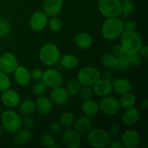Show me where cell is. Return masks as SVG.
<instances>
[{
  "label": "cell",
  "mask_w": 148,
  "mask_h": 148,
  "mask_svg": "<svg viewBox=\"0 0 148 148\" xmlns=\"http://www.w3.org/2000/svg\"><path fill=\"white\" fill-rule=\"evenodd\" d=\"M124 31V22L119 17L106 18L101 27V35L107 40H114Z\"/></svg>",
  "instance_id": "1"
},
{
  "label": "cell",
  "mask_w": 148,
  "mask_h": 148,
  "mask_svg": "<svg viewBox=\"0 0 148 148\" xmlns=\"http://www.w3.org/2000/svg\"><path fill=\"white\" fill-rule=\"evenodd\" d=\"M121 45L122 46L125 54L137 53L143 46L141 37L136 31L124 30L120 36Z\"/></svg>",
  "instance_id": "2"
},
{
  "label": "cell",
  "mask_w": 148,
  "mask_h": 148,
  "mask_svg": "<svg viewBox=\"0 0 148 148\" xmlns=\"http://www.w3.org/2000/svg\"><path fill=\"white\" fill-rule=\"evenodd\" d=\"M61 52L58 46L53 43L43 45L39 52V58L42 63L46 66H51L59 62Z\"/></svg>",
  "instance_id": "3"
},
{
  "label": "cell",
  "mask_w": 148,
  "mask_h": 148,
  "mask_svg": "<svg viewBox=\"0 0 148 148\" xmlns=\"http://www.w3.org/2000/svg\"><path fill=\"white\" fill-rule=\"evenodd\" d=\"M88 140L91 146L95 148H105L108 147L111 137L108 132L103 129L91 128L87 133Z\"/></svg>",
  "instance_id": "4"
},
{
  "label": "cell",
  "mask_w": 148,
  "mask_h": 148,
  "mask_svg": "<svg viewBox=\"0 0 148 148\" xmlns=\"http://www.w3.org/2000/svg\"><path fill=\"white\" fill-rule=\"evenodd\" d=\"M1 121L4 130L10 133H15L21 128V117L13 110L4 111L1 115Z\"/></svg>",
  "instance_id": "5"
},
{
  "label": "cell",
  "mask_w": 148,
  "mask_h": 148,
  "mask_svg": "<svg viewBox=\"0 0 148 148\" xmlns=\"http://www.w3.org/2000/svg\"><path fill=\"white\" fill-rule=\"evenodd\" d=\"M98 6L100 12L106 18L121 15V2L120 0H99Z\"/></svg>",
  "instance_id": "6"
},
{
  "label": "cell",
  "mask_w": 148,
  "mask_h": 148,
  "mask_svg": "<svg viewBox=\"0 0 148 148\" xmlns=\"http://www.w3.org/2000/svg\"><path fill=\"white\" fill-rule=\"evenodd\" d=\"M101 78V72L93 66H85L79 71L77 79L82 86L92 87L97 80Z\"/></svg>",
  "instance_id": "7"
},
{
  "label": "cell",
  "mask_w": 148,
  "mask_h": 148,
  "mask_svg": "<svg viewBox=\"0 0 148 148\" xmlns=\"http://www.w3.org/2000/svg\"><path fill=\"white\" fill-rule=\"evenodd\" d=\"M99 110L107 116H114L119 111L121 106L119 100L113 96L102 97L98 103Z\"/></svg>",
  "instance_id": "8"
},
{
  "label": "cell",
  "mask_w": 148,
  "mask_h": 148,
  "mask_svg": "<svg viewBox=\"0 0 148 148\" xmlns=\"http://www.w3.org/2000/svg\"><path fill=\"white\" fill-rule=\"evenodd\" d=\"M40 81L43 82L46 87L52 89L56 87L62 86L64 82V79L62 74L59 71L56 69L50 68L43 72Z\"/></svg>",
  "instance_id": "9"
},
{
  "label": "cell",
  "mask_w": 148,
  "mask_h": 148,
  "mask_svg": "<svg viewBox=\"0 0 148 148\" xmlns=\"http://www.w3.org/2000/svg\"><path fill=\"white\" fill-rule=\"evenodd\" d=\"M62 143L67 148H77L80 147L82 137L75 130L66 129L62 133Z\"/></svg>",
  "instance_id": "10"
},
{
  "label": "cell",
  "mask_w": 148,
  "mask_h": 148,
  "mask_svg": "<svg viewBox=\"0 0 148 148\" xmlns=\"http://www.w3.org/2000/svg\"><path fill=\"white\" fill-rule=\"evenodd\" d=\"M18 66V62L13 53H4L0 56V71L10 75L13 74Z\"/></svg>",
  "instance_id": "11"
},
{
  "label": "cell",
  "mask_w": 148,
  "mask_h": 148,
  "mask_svg": "<svg viewBox=\"0 0 148 148\" xmlns=\"http://www.w3.org/2000/svg\"><path fill=\"white\" fill-rule=\"evenodd\" d=\"M48 16L43 11H36L30 15L29 25L30 28L36 32L42 31L48 24Z\"/></svg>",
  "instance_id": "12"
},
{
  "label": "cell",
  "mask_w": 148,
  "mask_h": 148,
  "mask_svg": "<svg viewBox=\"0 0 148 148\" xmlns=\"http://www.w3.org/2000/svg\"><path fill=\"white\" fill-rule=\"evenodd\" d=\"M92 92L100 97L109 95L113 92L112 81L107 78H100L92 85Z\"/></svg>",
  "instance_id": "13"
},
{
  "label": "cell",
  "mask_w": 148,
  "mask_h": 148,
  "mask_svg": "<svg viewBox=\"0 0 148 148\" xmlns=\"http://www.w3.org/2000/svg\"><path fill=\"white\" fill-rule=\"evenodd\" d=\"M140 116H141V113L138 108L133 106L131 108L124 109L123 112L122 120L123 124L127 127H132L137 124L138 121H140Z\"/></svg>",
  "instance_id": "14"
},
{
  "label": "cell",
  "mask_w": 148,
  "mask_h": 148,
  "mask_svg": "<svg viewBox=\"0 0 148 148\" xmlns=\"http://www.w3.org/2000/svg\"><path fill=\"white\" fill-rule=\"evenodd\" d=\"M1 101L4 106L8 108H15L21 101V98L18 92L14 90L9 88L2 92L1 95Z\"/></svg>",
  "instance_id": "15"
},
{
  "label": "cell",
  "mask_w": 148,
  "mask_h": 148,
  "mask_svg": "<svg viewBox=\"0 0 148 148\" xmlns=\"http://www.w3.org/2000/svg\"><path fill=\"white\" fill-rule=\"evenodd\" d=\"M121 142L124 147L137 148L140 144V136L134 130H128L123 134Z\"/></svg>",
  "instance_id": "16"
},
{
  "label": "cell",
  "mask_w": 148,
  "mask_h": 148,
  "mask_svg": "<svg viewBox=\"0 0 148 148\" xmlns=\"http://www.w3.org/2000/svg\"><path fill=\"white\" fill-rule=\"evenodd\" d=\"M50 99L58 106H63L67 103L69 99V95L65 88L62 86L52 88L50 92Z\"/></svg>",
  "instance_id": "17"
},
{
  "label": "cell",
  "mask_w": 148,
  "mask_h": 148,
  "mask_svg": "<svg viewBox=\"0 0 148 148\" xmlns=\"http://www.w3.org/2000/svg\"><path fill=\"white\" fill-rule=\"evenodd\" d=\"M35 103L36 110H37L38 113L40 116L47 115L53 109V102L50 98L46 95H39Z\"/></svg>",
  "instance_id": "18"
},
{
  "label": "cell",
  "mask_w": 148,
  "mask_h": 148,
  "mask_svg": "<svg viewBox=\"0 0 148 148\" xmlns=\"http://www.w3.org/2000/svg\"><path fill=\"white\" fill-rule=\"evenodd\" d=\"M63 0H46L43 3V11L48 17L57 16L63 7Z\"/></svg>",
  "instance_id": "19"
},
{
  "label": "cell",
  "mask_w": 148,
  "mask_h": 148,
  "mask_svg": "<svg viewBox=\"0 0 148 148\" xmlns=\"http://www.w3.org/2000/svg\"><path fill=\"white\" fill-rule=\"evenodd\" d=\"M113 91L117 95H123L130 92L132 89L131 82L125 78H116L112 81Z\"/></svg>",
  "instance_id": "20"
},
{
  "label": "cell",
  "mask_w": 148,
  "mask_h": 148,
  "mask_svg": "<svg viewBox=\"0 0 148 148\" xmlns=\"http://www.w3.org/2000/svg\"><path fill=\"white\" fill-rule=\"evenodd\" d=\"M14 78L17 83L21 86H26L30 82V72L27 68L23 66H18L13 72Z\"/></svg>",
  "instance_id": "21"
},
{
  "label": "cell",
  "mask_w": 148,
  "mask_h": 148,
  "mask_svg": "<svg viewBox=\"0 0 148 148\" xmlns=\"http://www.w3.org/2000/svg\"><path fill=\"white\" fill-rule=\"evenodd\" d=\"M14 134H15L12 138V144L15 147L24 145L25 144L28 143L33 137L32 132L29 129H24V130L20 129Z\"/></svg>",
  "instance_id": "22"
},
{
  "label": "cell",
  "mask_w": 148,
  "mask_h": 148,
  "mask_svg": "<svg viewBox=\"0 0 148 148\" xmlns=\"http://www.w3.org/2000/svg\"><path fill=\"white\" fill-rule=\"evenodd\" d=\"M81 108L85 116L89 118L96 116L100 111L98 103L92 98L85 100L82 103Z\"/></svg>",
  "instance_id": "23"
},
{
  "label": "cell",
  "mask_w": 148,
  "mask_h": 148,
  "mask_svg": "<svg viewBox=\"0 0 148 148\" xmlns=\"http://www.w3.org/2000/svg\"><path fill=\"white\" fill-rule=\"evenodd\" d=\"M75 130L80 134H85L90 131L92 127L90 118L86 116H82L75 120Z\"/></svg>",
  "instance_id": "24"
},
{
  "label": "cell",
  "mask_w": 148,
  "mask_h": 148,
  "mask_svg": "<svg viewBox=\"0 0 148 148\" xmlns=\"http://www.w3.org/2000/svg\"><path fill=\"white\" fill-rule=\"evenodd\" d=\"M75 43L77 48L80 49H88L92 46L93 40L89 33L81 32L77 34L75 37Z\"/></svg>",
  "instance_id": "25"
},
{
  "label": "cell",
  "mask_w": 148,
  "mask_h": 148,
  "mask_svg": "<svg viewBox=\"0 0 148 148\" xmlns=\"http://www.w3.org/2000/svg\"><path fill=\"white\" fill-rule=\"evenodd\" d=\"M17 107L19 114L23 116H30L36 111V103L31 99H25L20 101Z\"/></svg>",
  "instance_id": "26"
},
{
  "label": "cell",
  "mask_w": 148,
  "mask_h": 148,
  "mask_svg": "<svg viewBox=\"0 0 148 148\" xmlns=\"http://www.w3.org/2000/svg\"><path fill=\"white\" fill-rule=\"evenodd\" d=\"M59 62L63 67L67 69H75L79 65V59L73 54H65L61 56Z\"/></svg>",
  "instance_id": "27"
},
{
  "label": "cell",
  "mask_w": 148,
  "mask_h": 148,
  "mask_svg": "<svg viewBox=\"0 0 148 148\" xmlns=\"http://www.w3.org/2000/svg\"><path fill=\"white\" fill-rule=\"evenodd\" d=\"M59 119V122L63 128L69 129L74 124L75 118L73 113L69 111H65L60 114Z\"/></svg>",
  "instance_id": "28"
},
{
  "label": "cell",
  "mask_w": 148,
  "mask_h": 148,
  "mask_svg": "<svg viewBox=\"0 0 148 148\" xmlns=\"http://www.w3.org/2000/svg\"><path fill=\"white\" fill-rule=\"evenodd\" d=\"M101 63L107 69H116L118 65V57L112 53H105L101 58Z\"/></svg>",
  "instance_id": "29"
},
{
  "label": "cell",
  "mask_w": 148,
  "mask_h": 148,
  "mask_svg": "<svg viewBox=\"0 0 148 148\" xmlns=\"http://www.w3.org/2000/svg\"><path fill=\"white\" fill-rule=\"evenodd\" d=\"M136 101H137V98L135 95L130 92L121 95V98L119 100V104L121 108L127 109V108L134 106Z\"/></svg>",
  "instance_id": "30"
},
{
  "label": "cell",
  "mask_w": 148,
  "mask_h": 148,
  "mask_svg": "<svg viewBox=\"0 0 148 148\" xmlns=\"http://www.w3.org/2000/svg\"><path fill=\"white\" fill-rule=\"evenodd\" d=\"M82 88V85L77 79H72L68 82L65 89L67 91L68 94L71 96H75L79 94V90Z\"/></svg>",
  "instance_id": "31"
},
{
  "label": "cell",
  "mask_w": 148,
  "mask_h": 148,
  "mask_svg": "<svg viewBox=\"0 0 148 148\" xmlns=\"http://www.w3.org/2000/svg\"><path fill=\"white\" fill-rule=\"evenodd\" d=\"M135 4L132 1L121 3V12L124 17H130L135 12Z\"/></svg>",
  "instance_id": "32"
},
{
  "label": "cell",
  "mask_w": 148,
  "mask_h": 148,
  "mask_svg": "<svg viewBox=\"0 0 148 148\" xmlns=\"http://www.w3.org/2000/svg\"><path fill=\"white\" fill-rule=\"evenodd\" d=\"M40 143L43 147L51 148L56 143V139L53 134L46 132L42 135L41 139H40Z\"/></svg>",
  "instance_id": "33"
},
{
  "label": "cell",
  "mask_w": 148,
  "mask_h": 148,
  "mask_svg": "<svg viewBox=\"0 0 148 148\" xmlns=\"http://www.w3.org/2000/svg\"><path fill=\"white\" fill-rule=\"evenodd\" d=\"M11 32V25L8 20L0 17V38L6 37Z\"/></svg>",
  "instance_id": "34"
},
{
  "label": "cell",
  "mask_w": 148,
  "mask_h": 148,
  "mask_svg": "<svg viewBox=\"0 0 148 148\" xmlns=\"http://www.w3.org/2000/svg\"><path fill=\"white\" fill-rule=\"evenodd\" d=\"M8 75L0 71V92L7 90L11 86V80Z\"/></svg>",
  "instance_id": "35"
},
{
  "label": "cell",
  "mask_w": 148,
  "mask_h": 148,
  "mask_svg": "<svg viewBox=\"0 0 148 148\" xmlns=\"http://www.w3.org/2000/svg\"><path fill=\"white\" fill-rule=\"evenodd\" d=\"M48 23H49V28L53 32H59L62 29V20L57 16L51 17V19L48 21Z\"/></svg>",
  "instance_id": "36"
},
{
  "label": "cell",
  "mask_w": 148,
  "mask_h": 148,
  "mask_svg": "<svg viewBox=\"0 0 148 148\" xmlns=\"http://www.w3.org/2000/svg\"><path fill=\"white\" fill-rule=\"evenodd\" d=\"M130 67V61L127 54L118 57V65L116 69L119 71H126Z\"/></svg>",
  "instance_id": "37"
},
{
  "label": "cell",
  "mask_w": 148,
  "mask_h": 148,
  "mask_svg": "<svg viewBox=\"0 0 148 148\" xmlns=\"http://www.w3.org/2000/svg\"><path fill=\"white\" fill-rule=\"evenodd\" d=\"M46 89H47V87L45 85V84L43 82L38 81L33 85V92L35 95H37V96H39V95H44L45 92H46Z\"/></svg>",
  "instance_id": "38"
},
{
  "label": "cell",
  "mask_w": 148,
  "mask_h": 148,
  "mask_svg": "<svg viewBox=\"0 0 148 148\" xmlns=\"http://www.w3.org/2000/svg\"><path fill=\"white\" fill-rule=\"evenodd\" d=\"M130 61V66H139L142 64V59L143 58L138 54V53H130L127 54Z\"/></svg>",
  "instance_id": "39"
},
{
  "label": "cell",
  "mask_w": 148,
  "mask_h": 148,
  "mask_svg": "<svg viewBox=\"0 0 148 148\" xmlns=\"http://www.w3.org/2000/svg\"><path fill=\"white\" fill-rule=\"evenodd\" d=\"M79 95L83 101L91 98L92 95V90L91 89V87L82 86L79 92Z\"/></svg>",
  "instance_id": "40"
},
{
  "label": "cell",
  "mask_w": 148,
  "mask_h": 148,
  "mask_svg": "<svg viewBox=\"0 0 148 148\" xmlns=\"http://www.w3.org/2000/svg\"><path fill=\"white\" fill-rule=\"evenodd\" d=\"M120 130H121V127L118 123H113L110 125L109 128H108V133L109 134L111 137H118V135L120 133Z\"/></svg>",
  "instance_id": "41"
},
{
  "label": "cell",
  "mask_w": 148,
  "mask_h": 148,
  "mask_svg": "<svg viewBox=\"0 0 148 148\" xmlns=\"http://www.w3.org/2000/svg\"><path fill=\"white\" fill-rule=\"evenodd\" d=\"M62 128L63 127H62L60 123L57 122V121H53L49 125V130H50L51 134H56V135L62 134V132H63Z\"/></svg>",
  "instance_id": "42"
},
{
  "label": "cell",
  "mask_w": 148,
  "mask_h": 148,
  "mask_svg": "<svg viewBox=\"0 0 148 148\" xmlns=\"http://www.w3.org/2000/svg\"><path fill=\"white\" fill-rule=\"evenodd\" d=\"M22 125L24 126L26 129H31L34 127L35 121L32 117L30 116H25L22 119Z\"/></svg>",
  "instance_id": "43"
},
{
  "label": "cell",
  "mask_w": 148,
  "mask_h": 148,
  "mask_svg": "<svg viewBox=\"0 0 148 148\" xmlns=\"http://www.w3.org/2000/svg\"><path fill=\"white\" fill-rule=\"evenodd\" d=\"M43 71L41 70L40 69H32L31 71L30 72V78L33 80L36 81H40L41 80V77L42 75H43Z\"/></svg>",
  "instance_id": "44"
},
{
  "label": "cell",
  "mask_w": 148,
  "mask_h": 148,
  "mask_svg": "<svg viewBox=\"0 0 148 148\" xmlns=\"http://www.w3.org/2000/svg\"><path fill=\"white\" fill-rule=\"evenodd\" d=\"M137 23L134 20H129L124 22V30L136 31L137 30Z\"/></svg>",
  "instance_id": "45"
},
{
  "label": "cell",
  "mask_w": 148,
  "mask_h": 148,
  "mask_svg": "<svg viewBox=\"0 0 148 148\" xmlns=\"http://www.w3.org/2000/svg\"><path fill=\"white\" fill-rule=\"evenodd\" d=\"M112 53L114 55H115L116 57H119V56H123V55L125 54L124 51V49H123L122 46L121 44L116 45L114 48L112 49Z\"/></svg>",
  "instance_id": "46"
},
{
  "label": "cell",
  "mask_w": 148,
  "mask_h": 148,
  "mask_svg": "<svg viewBox=\"0 0 148 148\" xmlns=\"http://www.w3.org/2000/svg\"><path fill=\"white\" fill-rule=\"evenodd\" d=\"M108 147L111 148H123L124 147V145H123L121 140H111L109 145H108Z\"/></svg>",
  "instance_id": "47"
},
{
  "label": "cell",
  "mask_w": 148,
  "mask_h": 148,
  "mask_svg": "<svg viewBox=\"0 0 148 148\" xmlns=\"http://www.w3.org/2000/svg\"><path fill=\"white\" fill-rule=\"evenodd\" d=\"M138 54L142 58H147L148 56V47L147 46H142L138 51Z\"/></svg>",
  "instance_id": "48"
},
{
  "label": "cell",
  "mask_w": 148,
  "mask_h": 148,
  "mask_svg": "<svg viewBox=\"0 0 148 148\" xmlns=\"http://www.w3.org/2000/svg\"><path fill=\"white\" fill-rule=\"evenodd\" d=\"M147 107H148L147 99V98H145L144 101H142V104L141 106H140V108H141L142 110H146L147 108Z\"/></svg>",
  "instance_id": "49"
},
{
  "label": "cell",
  "mask_w": 148,
  "mask_h": 148,
  "mask_svg": "<svg viewBox=\"0 0 148 148\" xmlns=\"http://www.w3.org/2000/svg\"><path fill=\"white\" fill-rule=\"evenodd\" d=\"M133 1V0H120L121 3L123 2H126V1Z\"/></svg>",
  "instance_id": "50"
},
{
  "label": "cell",
  "mask_w": 148,
  "mask_h": 148,
  "mask_svg": "<svg viewBox=\"0 0 148 148\" xmlns=\"http://www.w3.org/2000/svg\"><path fill=\"white\" fill-rule=\"evenodd\" d=\"M1 108H0V114H1Z\"/></svg>",
  "instance_id": "51"
},
{
  "label": "cell",
  "mask_w": 148,
  "mask_h": 148,
  "mask_svg": "<svg viewBox=\"0 0 148 148\" xmlns=\"http://www.w3.org/2000/svg\"><path fill=\"white\" fill-rule=\"evenodd\" d=\"M1 1V0H0V1Z\"/></svg>",
  "instance_id": "52"
}]
</instances>
